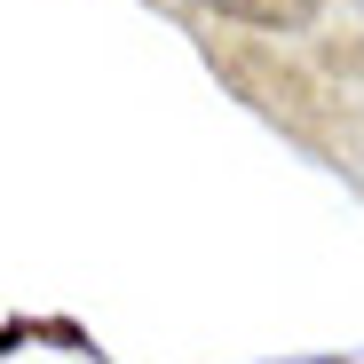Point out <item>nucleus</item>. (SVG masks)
Segmentation results:
<instances>
[{"instance_id": "1", "label": "nucleus", "mask_w": 364, "mask_h": 364, "mask_svg": "<svg viewBox=\"0 0 364 364\" xmlns=\"http://www.w3.org/2000/svg\"><path fill=\"white\" fill-rule=\"evenodd\" d=\"M198 9L214 16H237V24H269V32H293L317 16V0H198Z\"/></svg>"}]
</instances>
